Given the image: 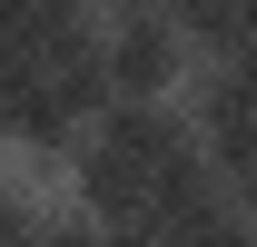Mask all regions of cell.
Segmentation results:
<instances>
[{"label":"cell","instance_id":"6da1fadb","mask_svg":"<svg viewBox=\"0 0 257 247\" xmlns=\"http://www.w3.org/2000/svg\"><path fill=\"white\" fill-rule=\"evenodd\" d=\"M99 60H109V99H139V109H188L198 50L188 30L149 10V20H99Z\"/></svg>","mask_w":257,"mask_h":247},{"label":"cell","instance_id":"ba28073f","mask_svg":"<svg viewBox=\"0 0 257 247\" xmlns=\"http://www.w3.org/2000/svg\"><path fill=\"white\" fill-rule=\"evenodd\" d=\"M109 247H159V237H149V227H128V237H109Z\"/></svg>","mask_w":257,"mask_h":247},{"label":"cell","instance_id":"52a82bcc","mask_svg":"<svg viewBox=\"0 0 257 247\" xmlns=\"http://www.w3.org/2000/svg\"><path fill=\"white\" fill-rule=\"evenodd\" d=\"M227 198H237V217H247V227H257V178H237V188H227Z\"/></svg>","mask_w":257,"mask_h":247},{"label":"cell","instance_id":"8992f818","mask_svg":"<svg viewBox=\"0 0 257 247\" xmlns=\"http://www.w3.org/2000/svg\"><path fill=\"white\" fill-rule=\"evenodd\" d=\"M149 10H168V0H99V20H149Z\"/></svg>","mask_w":257,"mask_h":247},{"label":"cell","instance_id":"5b68a950","mask_svg":"<svg viewBox=\"0 0 257 247\" xmlns=\"http://www.w3.org/2000/svg\"><path fill=\"white\" fill-rule=\"evenodd\" d=\"M198 247H257V227H247V217H227V227H208Z\"/></svg>","mask_w":257,"mask_h":247},{"label":"cell","instance_id":"277c9868","mask_svg":"<svg viewBox=\"0 0 257 247\" xmlns=\"http://www.w3.org/2000/svg\"><path fill=\"white\" fill-rule=\"evenodd\" d=\"M40 247H109V237H99L89 217H69V208H50V227H40Z\"/></svg>","mask_w":257,"mask_h":247},{"label":"cell","instance_id":"3957f363","mask_svg":"<svg viewBox=\"0 0 257 247\" xmlns=\"http://www.w3.org/2000/svg\"><path fill=\"white\" fill-rule=\"evenodd\" d=\"M0 60H40V0H0Z\"/></svg>","mask_w":257,"mask_h":247},{"label":"cell","instance_id":"7a4b0ae2","mask_svg":"<svg viewBox=\"0 0 257 247\" xmlns=\"http://www.w3.org/2000/svg\"><path fill=\"white\" fill-rule=\"evenodd\" d=\"M40 227H50V208H40L30 188L0 168V247H40Z\"/></svg>","mask_w":257,"mask_h":247}]
</instances>
